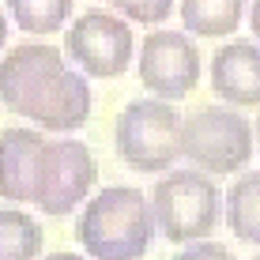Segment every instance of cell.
Instances as JSON below:
<instances>
[{
    "instance_id": "obj_20",
    "label": "cell",
    "mask_w": 260,
    "mask_h": 260,
    "mask_svg": "<svg viewBox=\"0 0 260 260\" xmlns=\"http://www.w3.org/2000/svg\"><path fill=\"white\" fill-rule=\"evenodd\" d=\"M256 132H260V124H256Z\"/></svg>"
},
{
    "instance_id": "obj_10",
    "label": "cell",
    "mask_w": 260,
    "mask_h": 260,
    "mask_svg": "<svg viewBox=\"0 0 260 260\" xmlns=\"http://www.w3.org/2000/svg\"><path fill=\"white\" fill-rule=\"evenodd\" d=\"M46 136L34 128H4L0 132V196L12 204H34L38 166Z\"/></svg>"
},
{
    "instance_id": "obj_21",
    "label": "cell",
    "mask_w": 260,
    "mask_h": 260,
    "mask_svg": "<svg viewBox=\"0 0 260 260\" xmlns=\"http://www.w3.org/2000/svg\"><path fill=\"white\" fill-rule=\"evenodd\" d=\"M256 260H260V256H256Z\"/></svg>"
},
{
    "instance_id": "obj_16",
    "label": "cell",
    "mask_w": 260,
    "mask_h": 260,
    "mask_svg": "<svg viewBox=\"0 0 260 260\" xmlns=\"http://www.w3.org/2000/svg\"><path fill=\"white\" fill-rule=\"evenodd\" d=\"M174 260H234V253H230L226 245H219V241L200 238V241H189Z\"/></svg>"
},
{
    "instance_id": "obj_12",
    "label": "cell",
    "mask_w": 260,
    "mask_h": 260,
    "mask_svg": "<svg viewBox=\"0 0 260 260\" xmlns=\"http://www.w3.org/2000/svg\"><path fill=\"white\" fill-rule=\"evenodd\" d=\"M222 211H226V226L234 230L238 241L260 245V170H249L230 185Z\"/></svg>"
},
{
    "instance_id": "obj_1",
    "label": "cell",
    "mask_w": 260,
    "mask_h": 260,
    "mask_svg": "<svg viewBox=\"0 0 260 260\" xmlns=\"http://www.w3.org/2000/svg\"><path fill=\"white\" fill-rule=\"evenodd\" d=\"M0 106L42 132H76L91 117V87L49 42H23L0 57Z\"/></svg>"
},
{
    "instance_id": "obj_9",
    "label": "cell",
    "mask_w": 260,
    "mask_h": 260,
    "mask_svg": "<svg viewBox=\"0 0 260 260\" xmlns=\"http://www.w3.org/2000/svg\"><path fill=\"white\" fill-rule=\"evenodd\" d=\"M211 91L226 106H260V46L222 42L211 57Z\"/></svg>"
},
{
    "instance_id": "obj_14",
    "label": "cell",
    "mask_w": 260,
    "mask_h": 260,
    "mask_svg": "<svg viewBox=\"0 0 260 260\" xmlns=\"http://www.w3.org/2000/svg\"><path fill=\"white\" fill-rule=\"evenodd\" d=\"M8 12L19 30L26 34H57L72 15V0H8Z\"/></svg>"
},
{
    "instance_id": "obj_17",
    "label": "cell",
    "mask_w": 260,
    "mask_h": 260,
    "mask_svg": "<svg viewBox=\"0 0 260 260\" xmlns=\"http://www.w3.org/2000/svg\"><path fill=\"white\" fill-rule=\"evenodd\" d=\"M249 30H253V38L260 42V0L249 4Z\"/></svg>"
},
{
    "instance_id": "obj_2",
    "label": "cell",
    "mask_w": 260,
    "mask_h": 260,
    "mask_svg": "<svg viewBox=\"0 0 260 260\" xmlns=\"http://www.w3.org/2000/svg\"><path fill=\"white\" fill-rule=\"evenodd\" d=\"M155 230L147 192L128 185H110L91 196L76 222V238L91 260H143Z\"/></svg>"
},
{
    "instance_id": "obj_7",
    "label": "cell",
    "mask_w": 260,
    "mask_h": 260,
    "mask_svg": "<svg viewBox=\"0 0 260 260\" xmlns=\"http://www.w3.org/2000/svg\"><path fill=\"white\" fill-rule=\"evenodd\" d=\"M132 49H136L132 26H128V19H121L113 12L76 15L68 26V38H64L68 60L83 76H94V79H113L121 72H128Z\"/></svg>"
},
{
    "instance_id": "obj_18",
    "label": "cell",
    "mask_w": 260,
    "mask_h": 260,
    "mask_svg": "<svg viewBox=\"0 0 260 260\" xmlns=\"http://www.w3.org/2000/svg\"><path fill=\"white\" fill-rule=\"evenodd\" d=\"M46 260H83V256H79V253H49Z\"/></svg>"
},
{
    "instance_id": "obj_15",
    "label": "cell",
    "mask_w": 260,
    "mask_h": 260,
    "mask_svg": "<svg viewBox=\"0 0 260 260\" xmlns=\"http://www.w3.org/2000/svg\"><path fill=\"white\" fill-rule=\"evenodd\" d=\"M110 4L117 8L128 23H147V26L162 23L166 15L174 12V0H110Z\"/></svg>"
},
{
    "instance_id": "obj_5",
    "label": "cell",
    "mask_w": 260,
    "mask_h": 260,
    "mask_svg": "<svg viewBox=\"0 0 260 260\" xmlns=\"http://www.w3.org/2000/svg\"><path fill=\"white\" fill-rule=\"evenodd\" d=\"M181 155L204 174H238L253 158V128L238 106H200L181 117Z\"/></svg>"
},
{
    "instance_id": "obj_4",
    "label": "cell",
    "mask_w": 260,
    "mask_h": 260,
    "mask_svg": "<svg viewBox=\"0 0 260 260\" xmlns=\"http://www.w3.org/2000/svg\"><path fill=\"white\" fill-rule=\"evenodd\" d=\"M117 155L140 174H166L181 158V113L174 102L140 98L128 102L113 128Z\"/></svg>"
},
{
    "instance_id": "obj_6",
    "label": "cell",
    "mask_w": 260,
    "mask_h": 260,
    "mask_svg": "<svg viewBox=\"0 0 260 260\" xmlns=\"http://www.w3.org/2000/svg\"><path fill=\"white\" fill-rule=\"evenodd\" d=\"M94 174H98L94 155L83 140H72V136L46 140L42 166H38V189H34L38 211L49 215V219L76 211L87 200V192H91Z\"/></svg>"
},
{
    "instance_id": "obj_11",
    "label": "cell",
    "mask_w": 260,
    "mask_h": 260,
    "mask_svg": "<svg viewBox=\"0 0 260 260\" xmlns=\"http://www.w3.org/2000/svg\"><path fill=\"white\" fill-rule=\"evenodd\" d=\"M241 15L245 0H181V23L192 38H230Z\"/></svg>"
},
{
    "instance_id": "obj_8",
    "label": "cell",
    "mask_w": 260,
    "mask_h": 260,
    "mask_svg": "<svg viewBox=\"0 0 260 260\" xmlns=\"http://www.w3.org/2000/svg\"><path fill=\"white\" fill-rule=\"evenodd\" d=\"M140 83L162 102H177L200 83V49L189 34L155 30L140 46Z\"/></svg>"
},
{
    "instance_id": "obj_19",
    "label": "cell",
    "mask_w": 260,
    "mask_h": 260,
    "mask_svg": "<svg viewBox=\"0 0 260 260\" xmlns=\"http://www.w3.org/2000/svg\"><path fill=\"white\" fill-rule=\"evenodd\" d=\"M4 42H8V19H4V12H0V49H4Z\"/></svg>"
},
{
    "instance_id": "obj_13",
    "label": "cell",
    "mask_w": 260,
    "mask_h": 260,
    "mask_svg": "<svg viewBox=\"0 0 260 260\" xmlns=\"http://www.w3.org/2000/svg\"><path fill=\"white\" fill-rule=\"evenodd\" d=\"M42 226L26 211L0 208V260H38Z\"/></svg>"
},
{
    "instance_id": "obj_3",
    "label": "cell",
    "mask_w": 260,
    "mask_h": 260,
    "mask_svg": "<svg viewBox=\"0 0 260 260\" xmlns=\"http://www.w3.org/2000/svg\"><path fill=\"white\" fill-rule=\"evenodd\" d=\"M151 215L166 241L189 245V241L211 238L219 226V189L204 170H166V177L151 189Z\"/></svg>"
}]
</instances>
